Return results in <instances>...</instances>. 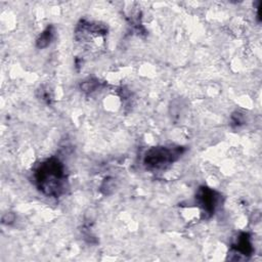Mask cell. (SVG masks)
Returning a JSON list of instances; mask_svg holds the SVG:
<instances>
[{
	"mask_svg": "<svg viewBox=\"0 0 262 262\" xmlns=\"http://www.w3.org/2000/svg\"><path fill=\"white\" fill-rule=\"evenodd\" d=\"M38 189L47 196L57 198L67 188V174L63 164L55 158L42 162L35 171Z\"/></svg>",
	"mask_w": 262,
	"mask_h": 262,
	"instance_id": "6da1fadb",
	"label": "cell"
},
{
	"mask_svg": "<svg viewBox=\"0 0 262 262\" xmlns=\"http://www.w3.org/2000/svg\"><path fill=\"white\" fill-rule=\"evenodd\" d=\"M97 86H98V81L91 79V80L85 81V82L81 85V88H82L84 91H93Z\"/></svg>",
	"mask_w": 262,
	"mask_h": 262,
	"instance_id": "8992f818",
	"label": "cell"
},
{
	"mask_svg": "<svg viewBox=\"0 0 262 262\" xmlns=\"http://www.w3.org/2000/svg\"><path fill=\"white\" fill-rule=\"evenodd\" d=\"M54 33H55V31H54L53 26H48V27L41 33V35L38 37L37 42H36L37 47L40 48V49L47 47V46L51 43V41L53 40V38H54Z\"/></svg>",
	"mask_w": 262,
	"mask_h": 262,
	"instance_id": "5b68a950",
	"label": "cell"
},
{
	"mask_svg": "<svg viewBox=\"0 0 262 262\" xmlns=\"http://www.w3.org/2000/svg\"><path fill=\"white\" fill-rule=\"evenodd\" d=\"M14 219H15V216H14L13 213H7V214H5L3 216L2 222L4 224H10V223H12L14 221Z\"/></svg>",
	"mask_w": 262,
	"mask_h": 262,
	"instance_id": "52a82bcc",
	"label": "cell"
},
{
	"mask_svg": "<svg viewBox=\"0 0 262 262\" xmlns=\"http://www.w3.org/2000/svg\"><path fill=\"white\" fill-rule=\"evenodd\" d=\"M232 249L235 253H238V255L249 256L253 252V247L251 243V237L248 233L243 232L238 235L235 243L232 245Z\"/></svg>",
	"mask_w": 262,
	"mask_h": 262,
	"instance_id": "277c9868",
	"label": "cell"
},
{
	"mask_svg": "<svg viewBox=\"0 0 262 262\" xmlns=\"http://www.w3.org/2000/svg\"><path fill=\"white\" fill-rule=\"evenodd\" d=\"M218 194L216 191L209 187H201L195 195L198 205L203 209L204 213L208 216L214 214L218 204Z\"/></svg>",
	"mask_w": 262,
	"mask_h": 262,
	"instance_id": "3957f363",
	"label": "cell"
},
{
	"mask_svg": "<svg viewBox=\"0 0 262 262\" xmlns=\"http://www.w3.org/2000/svg\"><path fill=\"white\" fill-rule=\"evenodd\" d=\"M183 151L181 146H154L145 152L143 163L150 171L164 170L178 160Z\"/></svg>",
	"mask_w": 262,
	"mask_h": 262,
	"instance_id": "7a4b0ae2",
	"label": "cell"
}]
</instances>
